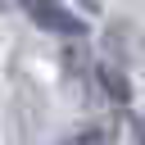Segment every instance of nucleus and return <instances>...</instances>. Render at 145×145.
<instances>
[{
  "instance_id": "obj_5",
  "label": "nucleus",
  "mask_w": 145,
  "mask_h": 145,
  "mask_svg": "<svg viewBox=\"0 0 145 145\" xmlns=\"http://www.w3.org/2000/svg\"><path fill=\"white\" fill-rule=\"evenodd\" d=\"M77 5H82L86 14H95V9H100V0H77Z\"/></svg>"
},
{
  "instance_id": "obj_1",
  "label": "nucleus",
  "mask_w": 145,
  "mask_h": 145,
  "mask_svg": "<svg viewBox=\"0 0 145 145\" xmlns=\"http://www.w3.org/2000/svg\"><path fill=\"white\" fill-rule=\"evenodd\" d=\"M18 9H23L41 32H50V36L82 41V36L91 32V23H86L82 14H72V9H68V0H18Z\"/></svg>"
},
{
  "instance_id": "obj_2",
  "label": "nucleus",
  "mask_w": 145,
  "mask_h": 145,
  "mask_svg": "<svg viewBox=\"0 0 145 145\" xmlns=\"http://www.w3.org/2000/svg\"><path fill=\"white\" fill-rule=\"evenodd\" d=\"M95 82H100V91L113 100V104H127L131 100V86H127V72L118 68V63H109V59H100L95 63Z\"/></svg>"
},
{
  "instance_id": "obj_4",
  "label": "nucleus",
  "mask_w": 145,
  "mask_h": 145,
  "mask_svg": "<svg viewBox=\"0 0 145 145\" xmlns=\"http://www.w3.org/2000/svg\"><path fill=\"white\" fill-rule=\"evenodd\" d=\"M127 145H145V113L127 118Z\"/></svg>"
},
{
  "instance_id": "obj_3",
  "label": "nucleus",
  "mask_w": 145,
  "mask_h": 145,
  "mask_svg": "<svg viewBox=\"0 0 145 145\" xmlns=\"http://www.w3.org/2000/svg\"><path fill=\"white\" fill-rule=\"evenodd\" d=\"M59 145H113V136H109L104 127H86V131H77V136H68V140H59Z\"/></svg>"
}]
</instances>
